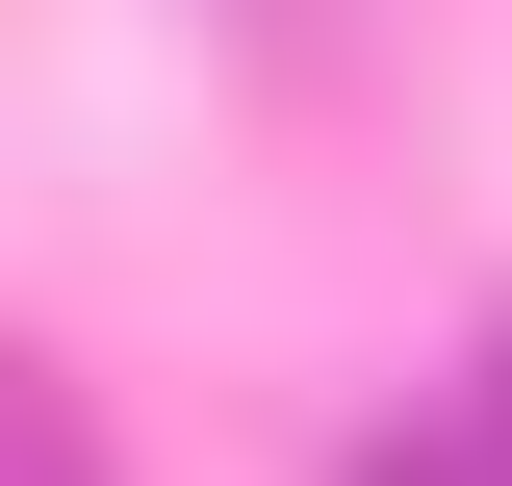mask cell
Returning <instances> with one entry per match:
<instances>
[{
    "label": "cell",
    "instance_id": "6da1fadb",
    "mask_svg": "<svg viewBox=\"0 0 512 486\" xmlns=\"http://www.w3.org/2000/svg\"><path fill=\"white\" fill-rule=\"evenodd\" d=\"M359 486H512V333H487V359L436 384V435H384Z\"/></svg>",
    "mask_w": 512,
    "mask_h": 486
},
{
    "label": "cell",
    "instance_id": "7a4b0ae2",
    "mask_svg": "<svg viewBox=\"0 0 512 486\" xmlns=\"http://www.w3.org/2000/svg\"><path fill=\"white\" fill-rule=\"evenodd\" d=\"M26 486H103V410L77 384H26Z\"/></svg>",
    "mask_w": 512,
    "mask_h": 486
}]
</instances>
